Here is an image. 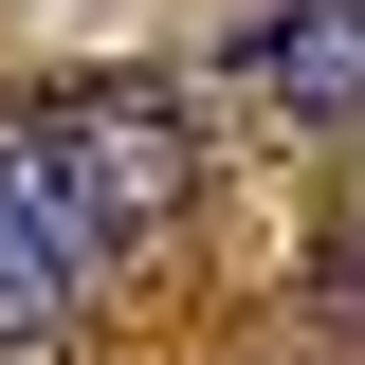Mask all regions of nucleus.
Returning <instances> with one entry per match:
<instances>
[{
  "mask_svg": "<svg viewBox=\"0 0 365 365\" xmlns=\"http://www.w3.org/2000/svg\"><path fill=\"white\" fill-rule=\"evenodd\" d=\"M311 329H329V347H365V182L311 220Z\"/></svg>",
  "mask_w": 365,
  "mask_h": 365,
  "instance_id": "20e7f679",
  "label": "nucleus"
},
{
  "mask_svg": "<svg viewBox=\"0 0 365 365\" xmlns=\"http://www.w3.org/2000/svg\"><path fill=\"white\" fill-rule=\"evenodd\" d=\"M19 146H37V182L110 237V256H128V237H165L182 201H201V110H182V91H146V73L19 91Z\"/></svg>",
  "mask_w": 365,
  "mask_h": 365,
  "instance_id": "f257e3e1",
  "label": "nucleus"
},
{
  "mask_svg": "<svg viewBox=\"0 0 365 365\" xmlns=\"http://www.w3.org/2000/svg\"><path fill=\"white\" fill-rule=\"evenodd\" d=\"M91 274H110V237L37 182V146H19V110H0V347H55V329L91 311Z\"/></svg>",
  "mask_w": 365,
  "mask_h": 365,
  "instance_id": "7ed1b4c3",
  "label": "nucleus"
},
{
  "mask_svg": "<svg viewBox=\"0 0 365 365\" xmlns=\"http://www.w3.org/2000/svg\"><path fill=\"white\" fill-rule=\"evenodd\" d=\"M220 73L256 91L274 128H347L365 110V0H237L220 19Z\"/></svg>",
  "mask_w": 365,
  "mask_h": 365,
  "instance_id": "f03ea898",
  "label": "nucleus"
}]
</instances>
